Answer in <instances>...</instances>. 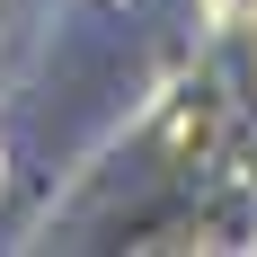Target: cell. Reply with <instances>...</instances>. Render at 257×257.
<instances>
[{
	"mask_svg": "<svg viewBox=\"0 0 257 257\" xmlns=\"http://www.w3.org/2000/svg\"><path fill=\"white\" fill-rule=\"evenodd\" d=\"M0 186H9V151H0Z\"/></svg>",
	"mask_w": 257,
	"mask_h": 257,
	"instance_id": "2",
	"label": "cell"
},
{
	"mask_svg": "<svg viewBox=\"0 0 257 257\" xmlns=\"http://www.w3.org/2000/svg\"><path fill=\"white\" fill-rule=\"evenodd\" d=\"M257 0H204V27H248Z\"/></svg>",
	"mask_w": 257,
	"mask_h": 257,
	"instance_id": "1",
	"label": "cell"
}]
</instances>
